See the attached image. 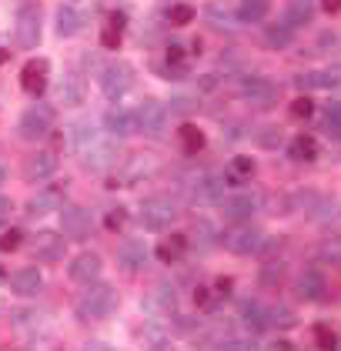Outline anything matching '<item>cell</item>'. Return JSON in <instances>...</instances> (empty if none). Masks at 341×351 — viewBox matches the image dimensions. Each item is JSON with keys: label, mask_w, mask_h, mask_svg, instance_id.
I'll return each instance as SVG.
<instances>
[{"label": "cell", "mask_w": 341, "mask_h": 351, "mask_svg": "<svg viewBox=\"0 0 341 351\" xmlns=\"http://www.w3.org/2000/svg\"><path fill=\"white\" fill-rule=\"evenodd\" d=\"M87 291L78 298V318L80 322H104L110 318L114 311H117V291L110 288V285H84Z\"/></svg>", "instance_id": "obj_1"}, {"label": "cell", "mask_w": 341, "mask_h": 351, "mask_svg": "<svg viewBox=\"0 0 341 351\" xmlns=\"http://www.w3.org/2000/svg\"><path fill=\"white\" fill-rule=\"evenodd\" d=\"M137 217H141L144 231H167L178 221V204L171 197H148V201H141Z\"/></svg>", "instance_id": "obj_2"}, {"label": "cell", "mask_w": 341, "mask_h": 351, "mask_svg": "<svg viewBox=\"0 0 341 351\" xmlns=\"http://www.w3.org/2000/svg\"><path fill=\"white\" fill-rule=\"evenodd\" d=\"M134 81H137V74H134L131 64H124V60L107 64L101 71V94L107 101H121V97H128L134 90Z\"/></svg>", "instance_id": "obj_3"}, {"label": "cell", "mask_w": 341, "mask_h": 351, "mask_svg": "<svg viewBox=\"0 0 341 351\" xmlns=\"http://www.w3.org/2000/svg\"><path fill=\"white\" fill-rule=\"evenodd\" d=\"M40 30H44V17H40V7L37 3H24L17 10V21H14V40L17 47L34 51L40 44Z\"/></svg>", "instance_id": "obj_4"}, {"label": "cell", "mask_w": 341, "mask_h": 351, "mask_svg": "<svg viewBox=\"0 0 341 351\" xmlns=\"http://www.w3.org/2000/svg\"><path fill=\"white\" fill-rule=\"evenodd\" d=\"M341 87V64L318 67V71H301L294 74V90L298 94H315V90H338Z\"/></svg>", "instance_id": "obj_5"}, {"label": "cell", "mask_w": 341, "mask_h": 351, "mask_svg": "<svg viewBox=\"0 0 341 351\" xmlns=\"http://www.w3.org/2000/svg\"><path fill=\"white\" fill-rule=\"evenodd\" d=\"M264 234L261 228H255L251 221H241L235 231H228L224 234V247L231 251V254H237V258H248V254H258V247H261Z\"/></svg>", "instance_id": "obj_6"}, {"label": "cell", "mask_w": 341, "mask_h": 351, "mask_svg": "<svg viewBox=\"0 0 341 351\" xmlns=\"http://www.w3.org/2000/svg\"><path fill=\"white\" fill-rule=\"evenodd\" d=\"M237 94L244 97V101H251V104H274V97H278V84L271 81V77H261V74H248V77H241L237 81Z\"/></svg>", "instance_id": "obj_7"}, {"label": "cell", "mask_w": 341, "mask_h": 351, "mask_svg": "<svg viewBox=\"0 0 341 351\" xmlns=\"http://www.w3.org/2000/svg\"><path fill=\"white\" fill-rule=\"evenodd\" d=\"M101 271H104V258L97 254V251H80L71 258V265H67V278L74 281V285H91V281H97L101 278Z\"/></svg>", "instance_id": "obj_8"}, {"label": "cell", "mask_w": 341, "mask_h": 351, "mask_svg": "<svg viewBox=\"0 0 341 351\" xmlns=\"http://www.w3.org/2000/svg\"><path fill=\"white\" fill-rule=\"evenodd\" d=\"M54 128V110L44 108V104H37V108H27L21 114V121H17V131L24 141H40V137L47 134Z\"/></svg>", "instance_id": "obj_9"}, {"label": "cell", "mask_w": 341, "mask_h": 351, "mask_svg": "<svg viewBox=\"0 0 341 351\" xmlns=\"http://www.w3.org/2000/svg\"><path fill=\"white\" fill-rule=\"evenodd\" d=\"M91 224H94V217H91L87 208H80V204L60 208V228H64V238H71V241L91 238Z\"/></svg>", "instance_id": "obj_10"}, {"label": "cell", "mask_w": 341, "mask_h": 351, "mask_svg": "<svg viewBox=\"0 0 341 351\" xmlns=\"http://www.w3.org/2000/svg\"><path fill=\"white\" fill-rule=\"evenodd\" d=\"M57 154L54 151H34L30 158L24 161V178L30 184H37V181H51L54 174H57Z\"/></svg>", "instance_id": "obj_11"}, {"label": "cell", "mask_w": 341, "mask_h": 351, "mask_svg": "<svg viewBox=\"0 0 341 351\" xmlns=\"http://www.w3.org/2000/svg\"><path fill=\"white\" fill-rule=\"evenodd\" d=\"M7 281H10V291H14L17 298H34V295H40V288H44V274H40L37 265L17 268Z\"/></svg>", "instance_id": "obj_12"}, {"label": "cell", "mask_w": 341, "mask_h": 351, "mask_svg": "<svg viewBox=\"0 0 341 351\" xmlns=\"http://www.w3.org/2000/svg\"><path fill=\"white\" fill-rule=\"evenodd\" d=\"M47 81H51V64L47 60H30V64L21 67V87H24L27 94L40 97L47 90Z\"/></svg>", "instance_id": "obj_13"}, {"label": "cell", "mask_w": 341, "mask_h": 351, "mask_svg": "<svg viewBox=\"0 0 341 351\" xmlns=\"http://www.w3.org/2000/svg\"><path fill=\"white\" fill-rule=\"evenodd\" d=\"M191 197L194 204H224V178L221 174H204L198 178V184L191 188Z\"/></svg>", "instance_id": "obj_14"}, {"label": "cell", "mask_w": 341, "mask_h": 351, "mask_svg": "<svg viewBox=\"0 0 341 351\" xmlns=\"http://www.w3.org/2000/svg\"><path fill=\"white\" fill-rule=\"evenodd\" d=\"M294 295L301 298V301H321V298L328 295V281H325V274L315 271V268L301 271L298 281H294Z\"/></svg>", "instance_id": "obj_15"}, {"label": "cell", "mask_w": 341, "mask_h": 351, "mask_svg": "<svg viewBox=\"0 0 341 351\" xmlns=\"http://www.w3.org/2000/svg\"><path fill=\"white\" fill-rule=\"evenodd\" d=\"M164 121H167V108L161 101H154V97H148L137 108V124H141L144 134H161L164 131Z\"/></svg>", "instance_id": "obj_16"}, {"label": "cell", "mask_w": 341, "mask_h": 351, "mask_svg": "<svg viewBox=\"0 0 341 351\" xmlns=\"http://www.w3.org/2000/svg\"><path fill=\"white\" fill-rule=\"evenodd\" d=\"M34 254L44 258V261H60V258L67 254V238H64V231H60V234H57V231H40V234L34 238Z\"/></svg>", "instance_id": "obj_17"}, {"label": "cell", "mask_w": 341, "mask_h": 351, "mask_svg": "<svg viewBox=\"0 0 341 351\" xmlns=\"http://www.w3.org/2000/svg\"><path fill=\"white\" fill-rule=\"evenodd\" d=\"M104 128L110 131V134L117 137H131L141 131V124H137V114H131V110H107L104 114Z\"/></svg>", "instance_id": "obj_18"}, {"label": "cell", "mask_w": 341, "mask_h": 351, "mask_svg": "<svg viewBox=\"0 0 341 351\" xmlns=\"http://www.w3.org/2000/svg\"><path fill=\"white\" fill-rule=\"evenodd\" d=\"M255 171H258V164L251 161L248 154H235L231 161H228V167H224V184H248L251 178H255Z\"/></svg>", "instance_id": "obj_19"}, {"label": "cell", "mask_w": 341, "mask_h": 351, "mask_svg": "<svg viewBox=\"0 0 341 351\" xmlns=\"http://www.w3.org/2000/svg\"><path fill=\"white\" fill-rule=\"evenodd\" d=\"M237 315H241V322L248 331H255V335H261L268 331V304H258V301H241V308H237Z\"/></svg>", "instance_id": "obj_20"}, {"label": "cell", "mask_w": 341, "mask_h": 351, "mask_svg": "<svg viewBox=\"0 0 341 351\" xmlns=\"http://www.w3.org/2000/svg\"><path fill=\"white\" fill-rule=\"evenodd\" d=\"M117 261H121V268L124 271H141L148 265V247L141 238H131V241L121 244V251H117Z\"/></svg>", "instance_id": "obj_21"}, {"label": "cell", "mask_w": 341, "mask_h": 351, "mask_svg": "<svg viewBox=\"0 0 341 351\" xmlns=\"http://www.w3.org/2000/svg\"><path fill=\"white\" fill-rule=\"evenodd\" d=\"M224 217L231 221H251V215L258 211V197L255 194H235V197H224Z\"/></svg>", "instance_id": "obj_22"}, {"label": "cell", "mask_w": 341, "mask_h": 351, "mask_svg": "<svg viewBox=\"0 0 341 351\" xmlns=\"http://www.w3.org/2000/svg\"><path fill=\"white\" fill-rule=\"evenodd\" d=\"M291 40H294V27H291L288 21H278V24H268L264 27L261 44L268 51H288Z\"/></svg>", "instance_id": "obj_23"}, {"label": "cell", "mask_w": 341, "mask_h": 351, "mask_svg": "<svg viewBox=\"0 0 341 351\" xmlns=\"http://www.w3.org/2000/svg\"><path fill=\"white\" fill-rule=\"evenodd\" d=\"M60 201H64V191H57V188L40 191V194H34V197L27 201V215H30V217L51 215V211H57V208H60Z\"/></svg>", "instance_id": "obj_24"}, {"label": "cell", "mask_w": 341, "mask_h": 351, "mask_svg": "<svg viewBox=\"0 0 341 351\" xmlns=\"http://www.w3.org/2000/svg\"><path fill=\"white\" fill-rule=\"evenodd\" d=\"M124 27H128V14H121V10H114V14L104 21L101 44H104L107 51H117V47H121V34H124Z\"/></svg>", "instance_id": "obj_25"}, {"label": "cell", "mask_w": 341, "mask_h": 351, "mask_svg": "<svg viewBox=\"0 0 341 351\" xmlns=\"http://www.w3.org/2000/svg\"><path fill=\"white\" fill-rule=\"evenodd\" d=\"M271 14V0H237V24H261Z\"/></svg>", "instance_id": "obj_26"}, {"label": "cell", "mask_w": 341, "mask_h": 351, "mask_svg": "<svg viewBox=\"0 0 341 351\" xmlns=\"http://www.w3.org/2000/svg\"><path fill=\"white\" fill-rule=\"evenodd\" d=\"M178 144H181L187 154H198V151H204V147H208V137H204V131H201L198 124L184 121L181 128H178Z\"/></svg>", "instance_id": "obj_27"}, {"label": "cell", "mask_w": 341, "mask_h": 351, "mask_svg": "<svg viewBox=\"0 0 341 351\" xmlns=\"http://www.w3.org/2000/svg\"><path fill=\"white\" fill-rule=\"evenodd\" d=\"M288 158L291 161H298V164L315 161L318 158V141L311 134H294L291 137V144H288Z\"/></svg>", "instance_id": "obj_28"}, {"label": "cell", "mask_w": 341, "mask_h": 351, "mask_svg": "<svg viewBox=\"0 0 341 351\" xmlns=\"http://www.w3.org/2000/svg\"><path fill=\"white\" fill-rule=\"evenodd\" d=\"M315 17V0H288L285 7V21L291 27H308Z\"/></svg>", "instance_id": "obj_29"}, {"label": "cell", "mask_w": 341, "mask_h": 351, "mask_svg": "<svg viewBox=\"0 0 341 351\" xmlns=\"http://www.w3.org/2000/svg\"><path fill=\"white\" fill-rule=\"evenodd\" d=\"M321 131L325 137H331V141H341V101H328L325 108H321Z\"/></svg>", "instance_id": "obj_30"}, {"label": "cell", "mask_w": 341, "mask_h": 351, "mask_svg": "<svg viewBox=\"0 0 341 351\" xmlns=\"http://www.w3.org/2000/svg\"><path fill=\"white\" fill-rule=\"evenodd\" d=\"M60 101L67 108H78L80 101H84V77H80L78 71L64 74V81H60Z\"/></svg>", "instance_id": "obj_31"}, {"label": "cell", "mask_w": 341, "mask_h": 351, "mask_svg": "<svg viewBox=\"0 0 341 351\" xmlns=\"http://www.w3.org/2000/svg\"><path fill=\"white\" fill-rule=\"evenodd\" d=\"M114 158H117V147H110V144H97V141H94V147L87 151L84 164H87V167H94V171H107V167L114 164Z\"/></svg>", "instance_id": "obj_32"}, {"label": "cell", "mask_w": 341, "mask_h": 351, "mask_svg": "<svg viewBox=\"0 0 341 351\" xmlns=\"http://www.w3.org/2000/svg\"><path fill=\"white\" fill-rule=\"evenodd\" d=\"M184 251H187V238H184V234H171V238H164V241L158 244V251H154V254H158L164 265H174Z\"/></svg>", "instance_id": "obj_33"}, {"label": "cell", "mask_w": 341, "mask_h": 351, "mask_svg": "<svg viewBox=\"0 0 341 351\" xmlns=\"http://www.w3.org/2000/svg\"><path fill=\"white\" fill-rule=\"evenodd\" d=\"M298 324V315L285 308V304H268V328H278V331H288Z\"/></svg>", "instance_id": "obj_34"}, {"label": "cell", "mask_w": 341, "mask_h": 351, "mask_svg": "<svg viewBox=\"0 0 341 351\" xmlns=\"http://www.w3.org/2000/svg\"><path fill=\"white\" fill-rule=\"evenodd\" d=\"M288 114H291V117H294V121H311V117H315V114H318L315 97H311V94H298V97L291 101Z\"/></svg>", "instance_id": "obj_35"}, {"label": "cell", "mask_w": 341, "mask_h": 351, "mask_svg": "<svg viewBox=\"0 0 341 351\" xmlns=\"http://www.w3.org/2000/svg\"><path fill=\"white\" fill-rule=\"evenodd\" d=\"M80 30V14L74 7H60L57 10V34L60 37H71V34H78Z\"/></svg>", "instance_id": "obj_36"}, {"label": "cell", "mask_w": 341, "mask_h": 351, "mask_svg": "<svg viewBox=\"0 0 341 351\" xmlns=\"http://www.w3.org/2000/svg\"><path fill=\"white\" fill-rule=\"evenodd\" d=\"M281 278H285V265H281L278 258H271V261L261 268V274H258V281H261L264 288H278Z\"/></svg>", "instance_id": "obj_37"}, {"label": "cell", "mask_w": 341, "mask_h": 351, "mask_svg": "<svg viewBox=\"0 0 341 351\" xmlns=\"http://www.w3.org/2000/svg\"><path fill=\"white\" fill-rule=\"evenodd\" d=\"M164 17H167V24H171V27H184V24H191V21L198 17V10H194L191 3H174Z\"/></svg>", "instance_id": "obj_38"}, {"label": "cell", "mask_w": 341, "mask_h": 351, "mask_svg": "<svg viewBox=\"0 0 341 351\" xmlns=\"http://www.w3.org/2000/svg\"><path fill=\"white\" fill-rule=\"evenodd\" d=\"M315 341H318V348H338V331H335L331 324L318 322L315 324Z\"/></svg>", "instance_id": "obj_39"}, {"label": "cell", "mask_w": 341, "mask_h": 351, "mask_svg": "<svg viewBox=\"0 0 341 351\" xmlns=\"http://www.w3.org/2000/svg\"><path fill=\"white\" fill-rule=\"evenodd\" d=\"M281 141H285V134H281V128H278V124H271V128H261V131H258V144L268 147V151L281 147Z\"/></svg>", "instance_id": "obj_40"}, {"label": "cell", "mask_w": 341, "mask_h": 351, "mask_svg": "<svg viewBox=\"0 0 341 351\" xmlns=\"http://www.w3.org/2000/svg\"><path fill=\"white\" fill-rule=\"evenodd\" d=\"M318 254H321L325 261H338L341 265V238H325L321 247H318Z\"/></svg>", "instance_id": "obj_41"}, {"label": "cell", "mask_w": 341, "mask_h": 351, "mask_svg": "<svg viewBox=\"0 0 341 351\" xmlns=\"http://www.w3.org/2000/svg\"><path fill=\"white\" fill-rule=\"evenodd\" d=\"M341 47V30H325L321 37H318V51L325 54V51H338Z\"/></svg>", "instance_id": "obj_42"}, {"label": "cell", "mask_w": 341, "mask_h": 351, "mask_svg": "<svg viewBox=\"0 0 341 351\" xmlns=\"http://www.w3.org/2000/svg\"><path fill=\"white\" fill-rule=\"evenodd\" d=\"M124 221H128V211H124V208H110V211L104 215V228L107 231H121Z\"/></svg>", "instance_id": "obj_43"}, {"label": "cell", "mask_w": 341, "mask_h": 351, "mask_svg": "<svg viewBox=\"0 0 341 351\" xmlns=\"http://www.w3.org/2000/svg\"><path fill=\"white\" fill-rule=\"evenodd\" d=\"M21 241H24V234H21L17 228H10L7 234H0V251H7V254H10V251H17V247H21Z\"/></svg>", "instance_id": "obj_44"}, {"label": "cell", "mask_w": 341, "mask_h": 351, "mask_svg": "<svg viewBox=\"0 0 341 351\" xmlns=\"http://www.w3.org/2000/svg\"><path fill=\"white\" fill-rule=\"evenodd\" d=\"M281 247H285V244L278 241V238H271V241L264 238V241H261V247H258V254H261L264 261H271V258H278V254H281Z\"/></svg>", "instance_id": "obj_45"}, {"label": "cell", "mask_w": 341, "mask_h": 351, "mask_svg": "<svg viewBox=\"0 0 341 351\" xmlns=\"http://www.w3.org/2000/svg\"><path fill=\"white\" fill-rule=\"evenodd\" d=\"M211 291H214V298L221 301V298H228L231 291H235V281L231 278H214V285H211Z\"/></svg>", "instance_id": "obj_46"}, {"label": "cell", "mask_w": 341, "mask_h": 351, "mask_svg": "<svg viewBox=\"0 0 341 351\" xmlns=\"http://www.w3.org/2000/svg\"><path fill=\"white\" fill-rule=\"evenodd\" d=\"M141 167H151V161H144V158H137V161L131 164V171H141ZM137 178H141V174H128V178H124L121 184H131V181H137Z\"/></svg>", "instance_id": "obj_47"}, {"label": "cell", "mask_w": 341, "mask_h": 351, "mask_svg": "<svg viewBox=\"0 0 341 351\" xmlns=\"http://www.w3.org/2000/svg\"><path fill=\"white\" fill-rule=\"evenodd\" d=\"M321 10L325 14H341V0H321Z\"/></svg>", "instance_id": "obj_48"}, {"label": "cell", "mask_w": 341, "mask_h": 351, "mask_svg": "<svg viewBox=\"0 0 341 351\" xmlns=\"http://www.w3.org/2000/svg\"><path fill=\"white\" fill-rule=\"evenodd\" d=\"M271 348H281V351H291L294 345L291 341H285V338H278V341H271Z\"/></svg>", "instance_id": "obj_49"}, {"label": "cell", "mask_w": 341, "mask_h": 351, "mask_svg": "<svg viewBox=\"0 0 341 351\" xmlns=\"http://www.w3.org/2000/svg\"><path fill=\"white\" fill-rule=\"evenodd\" d=\"M7 211H10V201H7V197H3V194H0V217L7 215Z\"/></svg>", "instance_id": "obj_50"}, {"label": "cell", "mask_w": 341, "mask_h": 351, "mask_svg": "<svg viewBox=\"0 0 341 351\" xmlns=\"http://www.w3.org/2000/svg\"><path fill=\"white\" fill-rule=\"evenodd\" d=\"M3 181H7V167H0V184H3Z\"/></svg>", "instance_id": "obj_51"}, {"label": "cell", "mask_w": 341, "mask_h": 351, "mask_svg": "<svg viewBox=\"0 0 341 351\" xmlns=\"http://www.w3.org/2000/svg\"><path fill=\"white\" fill-rule=\"evenodd\" d=\"M0 281H7V274H3V268H0Z\"/></svg>", "instance_id": "obj_52"}]
</instances>
